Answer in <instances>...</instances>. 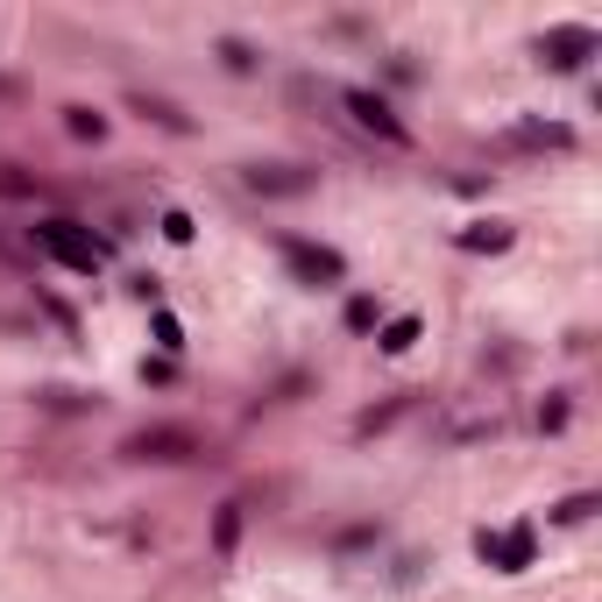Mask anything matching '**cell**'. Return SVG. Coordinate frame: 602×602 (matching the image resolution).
I'll use <instances>...</instances> for the list:
<instances>
[{"label":"cell","instance_id":"obj_1","mask_svg":"<svg viewBox=\"0 0 602 602\" xmlns=\"http://www.w3.org/2000/svg\"><path fill=\"white\" fill-rule=\"evenodd\" d=\"M29 235H36V248H43V256H57L65 269H79V277H92V269L107 263V241L92 235V227H79V220H36Z\"/></svg>","mask_w":602,"mask_h":602},{"label":"cell","instance_id":"obj_2","mask_svg":"<svg viewBox=\"0 0 602 602\" xmlns=\"http://www.w3.org/2000/svg\"><path fill=\"white\" fill-rule=\"evenodd\" d=\"M334 100L355 114V128H362V135H376V142H391V149H412V128H404L397 114H391V100H383V92H368V86H341Z\"/></svg>","mask_w":602,"mask_h":602},{"label":"cell","instance_id":"obj_3","mask_svg":"<svg viewBox=\"0 0 602 602\" xmlns=\"http://www.w3.org/2000/svg\"><path fill=\"white\" fill-rule=\"evenodd\" d=\"M128 461H206V440L191 433V425H142V433H135L128 446H121Z\"/></svg>","mask_w":602,"mask_h":602},{"label":"cell","instance_id":"obj_4","mask_svg":"<svg viewBox=\"0 0 602 602\" xmlns=\"http://www.w3.org/2000/svg\"><path fill=\"white\" fill-rule=\"evenodd\" d=\"M595 50H602V36L589 22H560V29L539 36V65H546V71H581Z\"/></svg>","mask_w":602,"mask_h":602},{"label":"cell","instance_id":"obj_5","mask_svg":"<svg viewBox=\"0 0 602 602\" xmlns=\"http://www.w3.org/2000/svg\"><path fill=\"white\" fill-rule=\"evenodd\" d=\"M277 256L290 263V277H298V284H341V277H347V263L334 256V248L298 241V235H277Z\"/></svg>","mask_w":602,"mask_h":602},{"label":"cell","instance_id":"obj_6","mask_svg":"<svg viewBox=\"0 0 602 602\" xmlns=\"http://www.w3.org/2000/svg\"><path fill=\"white\" fill-rule=\"evenodd\" d=\"M241 185L248 191H263V199H305V191H313L319 178L305 164H248L241 170Z\"/></svg>","mask_w":602,"mask_h":602},{"label":"cell","instance_id":"obj_7","mask_svg":"<svg viewBox=\"0 0 602 602\" xmlns=\"http://www.w3.org/2000/svg\"><path fill=\"white\" fill-rule=\"evenodd\" d=\"M532 524H511V532H482L475 539V553L490 560V568H503V574H517V568H532Z\"/></svg>","mask_w":602,"mask_h":602},{"label":"cell","instance_id":"obj_8","mask_svg":"<svg viewBox=\"0 0 602 602\" xmlns=\"http://www.w3.org/2000/svg\"><path fill=\"white\" fill-rule=\"evenodd\" d=\"M511 142L517 149H574V128L568 121H517Z\"/></svg>","mask_w":602,"mask_h":602},{"label":"cell","instance_id":"obj_9","mask_svg":"<svg viewBox=\"0 0 602 602\" xmlns=\"http://www.w3.org/2000/svg\"><path fill=\"white\" fill-rule=\"evenodd\" d=\"M135 114H142V121H157V128H170V135H191V114H178L170 100H149V92H135Z\"/></svg>","mask_w":602,"mask_h":602},{"label":"cell","instance_id":"obj_10","mask_svg":"<svg viewBox=\"0 0 602 602\" xmlns=\"http://www.w3.org/2000/svg\"><path fill=\"white\" fill-rule=\"evenodd\" d=\"M235 539H241V503H220V517H213V553H235Z\"/></svg>","mask_w":602,"mask_h":602},{"label":"cell","instance_id":"obj_11","mask_svg":"<svg viewBox=\"0 0 602 602\" xmlns=\"http://www.w3.org/2000/svg\"><path fill=\"white\" fill-rule=\"evenodd\" d=\"M461 248H475V256L490 248V256H496V248H511V227H496V220H482V227H461Z\"/></svg>","mask_w":602,"mask_h":602},{"label":"cell","instance_id":"obj_12","mask_svg":"<svg viewBox=\"0 0 602 602\" xmlns=\"http://www.w3.org/2000/svg\"><path fill=\"white\" fill-rule=\"evenodd\" d=\"M65 128L79 135V142H100V135H107V114H92V107H65Z\"/></svg>","mask_w":602,"mask_h":602},{"label":"cell","instance_id":"obj_13","mask_svg":"<svg viewBox=\"0 0 602 602\" xmlns=\"http://www.w3.org/2000/svg\"><path fill=\"white\" fill-rule=\"evenodd\" d=\"M376 341H383V355H404V347H412V341H418V319H412V313H397V319H391V326H383V334H376Z\"/></svg>","mask_w":602,"mask_h":602},{"label":"cell","instance_id":"obj_14","mask_svg":"<svg viewBox=\"0 0 602 602\" xmlns=\"http://www.w3.org/2000/svg\"><path fill=\"white\" fill-rule=\"evenodd\" d=\"M595 511V496L589 490H581V496H568V503H553V524H581V517H589Z\"/></svg>","mask_w":602,"mask_h":602},{"label":"cell","instance_id":"obj_15","mask_svg":"<svg viewBox=\"0 0 602 602\" xmlns=\"http://www.w3.org/2000/svg\"><path fill=\"white\" fill-rule=\"evenodd\" d=\"M220 57H227V71H256V50H248L241 36H227V43H220Z\"/></svg>","mask_w":602,"mask_h":602},{"label":"cell","instance_id":"obj_16","mask_svg":"<svg viewBox=\"0 0 602 602\" xmlns=\"http://www.w3.org/2000/svg\"><path fill=\"white\" fill-rule=\"evenodd\" d=\"M0 199H36V178H22V170H0Z\"/></svg>","mask_w":602,"mask_h":602},{"label":"cell","instance_id":"obj_17","mask_svg":"<svg viewBox=\"0 0 602 602\" xmlns=\"http://www.w3.org/2000/svg\"><path fill=\"white\" fill-rule=\"evenodd\" d=\"M347 326L368 334V326H376V298H347Z\"/></svg>","mask_w":602,"mask_h":602},{"label":"cell","instance_id":"obj_18","mask_svg":"<svg viewBox=\"0 0 602 602\" xmlns=\"http://www.w3.org/2000/svg\"><path fill=\"white\" fill-rule=\"evenodd\" d=\"M157 347H170V355L185 347V341H178V319H170V313H157Z\"/></svg>","mask_w":602,"mask_h":602},{"label":"cell","instance_id":"obj_19","mask_svg":"<svg viewBox=\"0 0 602 602\" xmlns=\"http://www.w3.org/2000/svg\"><path fill=\"white\" fill-rule=\"evenodd\" d=\"M539 425H546V433H560V425H568V404H560V397L539 404Z\"/></svg>","mask_w":602,"mask_h":602}]
</instances>
